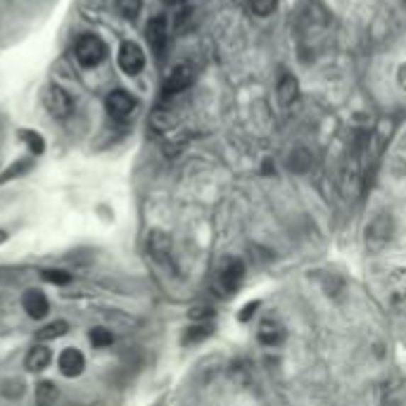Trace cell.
Instances as JSON below:
<instances>
[{"label": "cell", "instance_id": "6da1fadb", "mask_svg": "<svg viewBox=\"0 0 406 406\" xmlns=\"http://www.w3.org/2000/svg\"><path fill=\"white\" fill-rule=\"evenodd\" d=\"M74 55H77L79 64L84 67H98L107 55V45L93 33H84L77 40V48H74Z\"/></svg>", "mask_w": 406, "mask_h": 406}, {"label": "cell", "instance_id": "7a4b0ae2", "mask_svg": "<svg viewBox=\"0 0 406 406\" xmlns=\"http://www.w3.org/2000/svg\"><path fill=\"white\" fill-rule=\"evenodd\" d=\"M43 105H45V110H48L55 119H67L74 112L72 96L64 91L62 86H57V84H50L43 91Z\"/></svg>", "mask_w": 406, "mask_h": 406}, {"label": "cell", "instance_id": "3957f363", "mask_svg": "<svg viewBox=\"0 0 406 406\" xmlns=\"http://www.w3.org/2000/svg\"><path fill=\"white\" fill-rule=\"evenodd\" d=\"M242 281H245V264L240 259H228L216 276V283H219V290L223 295H233L242 286Z\"/></svg>", "mask_w": 406, "mask_h": 406}, {"label": "cell", "instance_id": "277c9868", "mask_svg": "<svg viewBox=\"0 0 406 406\" xmlns=\"http://www.w3.org/2000/svg\"><path fill=\"white\" fill-rule=\"evenodd\" d=\"M390 238H392L390 216L380 214L366 226V247L371 249V252H380V249L390 242Z\"/></svg>", "mask_w": 406, "mask_h": 406}, {"label": "cell", "instance_id": "5b68a950", "mask_svg": "<svg viewBox=\"0 0 406 406\" xmlns=\"http://www.w3.org/2000/svg\"><path fill=\"white\" fill-rule=\"evenodd\" d=\"M105 105H107V112H110V117L117 119V121L131 119L133 112H135V107H138L135 98L128 96L126 91H112L110 96H107Z\"/></svg>", "mask_w": 406, "mask_h": 406}, {"label": "cell", "instance_id": "8992f818", "mask_svg": "<svg viewBox=\"0 0 406 406\" xmlns=\"http://www.w3.org/2000/svg\"><path fill=\"white\" fill-rule=\"evenodd\" d=\"M117 60H119L121 72H126L128 77H135V74H138L145 67L143 50H140V45L133 43V40H124V43H121Z\"/></svg>", "mask_w": 406, "mask_h": 406}, {"label": "cell", "instance_id": "52a82bcc", "mask_svg": "<svg viewBox=\"0 0 406 406\" xmlns=\"http://www.w3.org/2000/svg\"><path fill=\"white\" fill-rule=\"evenodd\" d=\"M145 36H147V43H150L154 55L164 57L167 55V45H169V31H167L164 17L150 19V22H147V29H145Z\"/></svg>", "mask_w": 406, "mask_h": 406}, {"label": "cell", "instance_id": "ba28073f", "mask_svg": "<svg viewBox=\"0 0 406 406\" xmlns=\"http://www.w3.org/2000/svg\"><path fill=\"white\" fill-rule=\"evenodd\" d=\"M193 84V69L188 64H176L164 81V96H179Z\"/></svg>", "mask_w": 406, "mask_h": 406}, {"label": "cell", "instance_id": "9c48e42d", "mask_svg": "<svg viewBox=\"0 0 406 406\" xmlns=\"http://www.w3.org/2000/svg\"><path fill=\"white\" fill-rule=\"evenodd\" d=\"M57 366H60V373L67 376V378H77L84 373V368H86V359L84 354H81L79 349H64L62 354H60L57 359Z\"/></svg>", "mask_w": 406, "mask_h": 406}, {"label": "cell", "instance_id": "30bf717a", "mask_svg": "<svg viewBox=\"0 0 406 406\" xmlns=\"http://www.w3.org/2000/svg\"><path fill=\"white\" fill-rule=\"evenodd\" d=\"M276 96H278V103L283 107H290L297 103V98H300V84H297L293 74H281L278 84H276Z\"/></svg>", "mask_w": 406, "mask_h": 406}, {"label": "cell", "instance_id": "8fae6325", "mask_svg": "<svg viewBox=\"0 0 406 406\" xmlns=\"http://www.w3.org/2000/svg\"><path fill=\"white\" fill-rule=\"evenodd\" d=\"M22 307L31 319H43L48 314V297H45L40 290H26L22 297Z\"/></svg>", "mask_w": 406, "mask_h": 406}, {"label": "cell", "instance_id": "7c38bea8", "mask_svg": "<svg viewBox=\"0 0 406 406\" xmlns=\"http://www.w3.org/2000/svg\"><path fill=\"white\" fill-rule=\"evenodd\" d=\"M147 249L154 259H167L169 252H171V238L162 231H152L150 238H147Z\"/></svg>", "mask_w": 406, "mask_h": 406}, {"label": "cell", "instance_id": "4fadbf2b", "mask_svg": "<svg viewBox=\"0 0 406 406\" xmlns=\"http://www.w3.org/2000/svg\"><path fill=\"white\" fill-rule=\"evenodd\" d=\"M50 359H52V354L45 344H33V347L29 349V354H26L24 363L29 371H43L50 363Z\"/></svg>", "mask_w": 406, "mask_h": 406}, {"label": "cell", "instance_id": "5bb4252c", "mask_svg": "<svg viewBox=\"0 0 406 406\" xmlns=\"http://www.w3.org/2000/svg\"><path fill=\"white\" fill-rule=\"evenodd\" d=\"M392 302H406V269H395L388 278Z\"/></svg>", "mask_w": 406, "mask_h": 406}, {"label": "cell", "instance_id": "9a60e30c", "mask_svg": "<svg viewBox=\"0 0 406 406\" xmlns=\"http://www.w3.org/2000/svg\"><path fill=\"white\" fill-rule=\"evenodd\" d=\"M57 397H60V390L55 383L43 380L36 385V404L38 406H52L57 402Z\"/></svg>", "mask_w": 406, "mask_h": 406}, {"label": "cell", "instance_id": "2e32d148", "mask_svg": "<svg viewBox=\"0 0 406 406\" xmlns=\"http://www.w3.org/2000/svg\"><path fill=\"white\" fill-rule=\"evenodd\" d=\"M259 340L264 344H269V347H274V344H278L283 340V328L274 321H264L259 326Z\"/></svg>", "mask_w": 406, "mask_h": 406}, {"label": "cell", "instance_id": "e0dca14e", "mask_svg": "<svg viewBox=\"0 0 406 406\" xmlns=\"http://www.w3.org/2000/svg\"><path fill=\"white\" fill-rule=\"evenodd\" d=\"M67 330H69V323H67V321H55V323H48L45 328H40L36 337H38L40 342H45V340H57V337L67 335Z\"/></svg>", "mask_w": 406, "mask_h": 406}, {"label": "cell", "instance_id": "ac0fdd59", "mask_svg": "<svg viewBox=\"0 0 406 406\" xmlns=\"http://www.w3.org/2000/svg\"><path fill=\"white\" fill-rule=\"evenodd\" d=\"M247 5L254 17H269L271 12L278 8V0H247Z\"/></svg>", "mask_w": 406, "mask_h": 406}, {"label": "cell", "instance_id": "d6986e66", "mask_svg": "<svg viewBox=\"0 0 406 406\" xmlns=\"http://www.w3.org/2000/svg\"><path fill=\"white\" fill-rule=\"evenodd\" d=\"M209 335H212V326H207V323H198V326H193V328L186 330L184 342L186 344H193V342L205 340V337H209Z\"/></svg>", "mask_w": 406, "mask_h": 406}, {"label": "cell", "instance_id": "ffe728a7", "mask_svg": "<svg viewBox=\"0 0 406 406\" xmlns=\"http://www.w3.org/2000/svg\"><path fill=\"white\" fill-rule=\"evenodd\" d=\"M19 138H22L26 145H29V150H31V152L40 154V152L45 150V143H43V138H40V135H38L36 131H29V128H24V131L19 133Z\"/></svg>", "mask_w": 406, "mask_h": 406}, {"label": "cell", "instance_id": "44dd1931", "mask_svg": "<svg viewBox=\"0 0 406 406\" xmlns=\"http://www.w3.org/2000/svg\"><path fill=\"white\" fill-rule=\"evenodd\" d=\"M117 8L126 19H135L140 8H143V0H117Z\"/></svg>", "mask_w": 406, "mask_h": 406}, {"label": "cell", "instance_id": "7402d4cb", "mask_svg": "<svg viewBox=\"0 0 406 406\" xmlns=\"http://www.w3.org/2000/svg\"><path fill=\"white\" fill-rule=\"evenodd\" d=\"M112 333L107 328H93L91 330V342H93V347H98V349H103V347H110L112 344Z\"/></svg>", "mask_w": 406, "mask_h": 406}, {"label": "cell", "instance_id": "603a6c76", "mask_svg": "<svg viewBox=\"0 0 406 406\" xmlns=\"http://www.w3.org/2000/svg\"><path fill=\"white\" fill-rule=\"evenodd\" d=\"M43 278L52 283V286H67V283L72 281V276L62 269H48V271H43Z\"/></svg>", "mask_w": 406, "mask_h": 406}, {"label": "cell", "instance_id": "cb8c5ba5", "mask_svg": "<svg viewBox=\"0 0 406 406\" xmlns=\"http://www.w3.org/2000/svg\"><path fill=\"white\" fill-rule=\"evenodd\" d=\"M191 319H193V321L212 319V309H209V307H195V309L191 311Z\"/></svg>", "mask_w": 406, "mask_h": 406}, {"label": "cell", "instance_id": "d4e9b609", "mask_svg": "<svg viewBox=\"0 0 406 406\" xmlns=\"http://www.w3.org/2000/svg\"><path fill=\"white\" fill-rule=\"evenodd\" d=\"M397 81H399V86H402V91H406V62L399 67V72H397Z\"/></svg>", "mask_w": 406, "mask_h": 406}, {"label": "cell", "instance_id": "484cf974", "mask_svg": "<svg viewBox=\"0 0 406 406\" xmlns=\"http://www.w3.org/2000/svg\"><path fill=\"white\" fill-rule=\"evenodd\" d=\"M5 238H8V233H5V231H0V242H5Z\"/></svg>", "mask_w": 406, "mask_h": 406}, {"label": "cell", "instance_id": "4316f807", "mask_svg": "<svg viewBox=\"0 0 406 406\" xmlns=\"http://www.w3.org/2000/svg\"><path fill=\"white\" fill-rule=\"evenodd\" d=\"M167 3H181V0H167Z\"/></svg>", "mask_w": 406, "mask_h": 406}, {"label": "cell", "instance_id": "83f0119b", "mask_svg": "<svg viewBox=\"0 0 406 406\" xmlns=\"http://www.w3.org/2000/svg\"><path fill=\"white\" fill-rule=\"evenodd\" d=\"M404 3H406V0H404Z\"/></svg>", "mask_w": 406, "mask_h": 406}]
</instances>
